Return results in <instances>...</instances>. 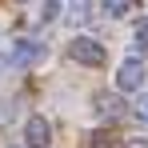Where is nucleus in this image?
Here are the masks:
<instances>
[{"label":"nucleus","instance_id":"nucleus-1","mask_svg":"<svg viewBox=\"0 0 148 148\" xmlns=\"http://www.w3.org/2000/svg\"><path fill=\"white\" fill-rule=\"evenodd\" d=\"M68 56H72L76 64H84V68H100V64L108 60L104 44H100V40H92V36H72V44H68Z\"/></svg>","mask_w":148,"mask_h":148},{"label":"nucleus","instance_id":"nucleus-2","mask_svg":"<svg viewBox=\"0 0 148 148\" xmlns=\"http://www.w3.org/2000/svg\"><path fill=\"white\" fill-rule=\"evenodd\" d=\"M144 60H136V56H128L120 68H116V88L120 92H140L144 88Z\"/></svg>","mask_w":148,"mask_h":148},{"label":"nucleus","instance_id":"nucleus-3","mask_svg":"<svg viewBox=\"0 0 148 148\" xmlns=\"http://www.w3.org/2000/svg\"><path fill=\"white\" fill-rule=\"evenodd\" d=\"M52 144V124L44 116H28L24 120V148H48Z\"/></svg>","mask_w":148,"mask_h":148},{"label":"nucleus","instance_id":"nucleus-4","mask_svg":"<svg viewBox=\"0 0 148 148\" xmlns=\"http://www.w3.org/2000/svg\"><path fill=\"white\" fill-rule=\"evenodd\" d=\"M40 56H44V44H40V40H16V44H12V64H16V68L36 64Z\"/></svg>","mask_w":148,"mask_h":148},{"label":"nucleus","instance_id":"nucleus-5","mask_svg":"<svg viewBox=\"0 0 148 148\" xmlns=\"http://www.w3.org/2000/svg\"><path fill=\"white\" fill-rule=\"evenodd\" d=\"M92 108H96V116H100V120H116V116L124 112V104H120V96H116V92H96Z\"/></svg>","mask_w":148,"mask_h":148},{"label":"nucleus","instance_id":"nucleus-6","mask_svg":"<svg viewBox=\"0 0 148 148\" xmlns=\"http://www.w3.org/2000/svg\"><path fill=\"white\" fill-rule=\"evenodd\" d=\"M68 20L72 24H84L88 20V0H68Z\"/></svg>","mask_w":148,"mask_h":148},{"label":"nucleus","instance_id":"nucleus-7","mask_svg":"<svg viewBox=\"0 0 148 148\" xmlns=\"http://www.w3.org/2000/svg\"><path fill=\"white\" fill-rule=\"evenodd\" d=\"M100 8H104L108 16H124V12L132 8V0H100Z\"/></svg>","mask_w":148,"mask_h":148},{"label":"nucleus","instance_id":"nucleus-8","mask_svg":"<svg viewBox=\"0 0 148 148\" xmlns=\"http://www.w3.org/2000/svg\"><path fill=\"white\" fill-rule=\"evenodd\" d=\"M132 116L148 124V92H140V96H136V104H132Z\"/></svg>","mask_w":148,"mask_h":148},{"label":"nucleus","instance_id":"nucleus-9","mask_svg":"<svg viewBox=\"0 0 148 148\" xmlns=\"http://www.w3.org/2000/svg\"><path fill=\"white\" fill-rule=\"evenodd\" d=\"M60 16V0H44V8H40V20L48 24V20H56Z\"/></svg>","mask_w":148,"mask_h":148},{"label":"nucleus","instance_id":"nucleus-10","mask_svg":"<svg viewBox=\"0 0 148 148\" xmlns=\"http://www.w3.org/2000/svg\"><path fill=\"white\" fill-rule=\"evenodd\" d=\"M136 48H148V24H136Z\"/></svg>","mask_w":148,"mask_h":148},{"label":"nucleus","instance_id":"nucleus-11","mask_svg":"<svg viewBox=\"0 0 148 148\" xmlns=\"http://www.w3.org/2000/svg\"><path fill=\"white\" fill-rule=\"evenodd\" d=\"M92 148H112V140H108V132H92Z\"/></svg>","mask_w":148,"mask_h":148},{"label":"nucleus","instance_id":"nucleus-12","mask_svg":"<svg viewBox=\"0 0 148 148\" xmlns=\"http://www.w3.org/2000/svg\"><path fill=\"white\" fill-rule=\"evenodd\" d=\"M8 68H16V64H12V52H0V76L8 72Z\"/></svg>","mask_w":148,"mask_h":148},{"label":"nucleus","instance_id":"nucleus-13","mask_svg":"<svg viewBox=\"0 0 148 148\" xmlns=\"http://www.w3.org/2000/svg\"><path fill=\"white\" fill-rule=\"evenodd\" d=\"M124 148H148V140H144V136H128V140H124Z\"/></svg>","mask_w":148,"mask_h":148}]
</instances>
